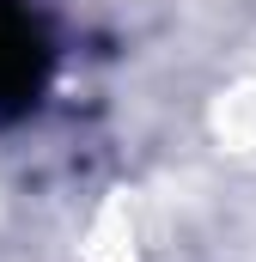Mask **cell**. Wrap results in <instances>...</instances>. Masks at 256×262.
<instances>
[{"instance_id":"obj_1","label":"cell","mask_w":256,"mask_h":262,"mask_svg":"<svg viewBox=\"0 0 256 262\" xmlns=\"http://www.w3.org/2000/svg\"><path fill=\"white\" fill-rule=\"evenodd\" d=\"M49 67H55V43L43 12L31 0H0V122L37 110Z\"/></svg>"}]
</instances>
